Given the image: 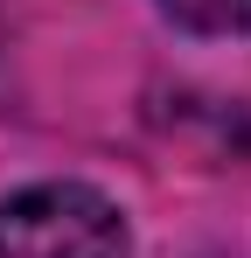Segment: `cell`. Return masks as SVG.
Returning <instances> with one entry per match:
<instances>
[{
	"mask_svg": "<svg viewBox=\"0 0 251 258\" xmlns=\"http://www.w3.org/2000/svg\"><path fill=\"white\" fill-rule=\"evenodd\" d=\"M0 258H126V216L84 181H42L0 203Z\"/></svg>",
	"mask_w": 251,
	"mask_h": 258,
	"instance_id": "obj_1",
	"label": "cell"
},
{
	"mask_svg": "<svg viewBox=\"0 0 251 258\" xmlns=\"http://www.w3.org/2000/svg\"><path fill=\"white\" fill-rule=\"evenodd\" d=\"M161 7L203 35H251V0H161Z\"/></svg>",
	"mask_w": 251,
	"mask_h": 258,
	"instance_id": "obj_2",
	"label": "cell"
}]
</instances>
